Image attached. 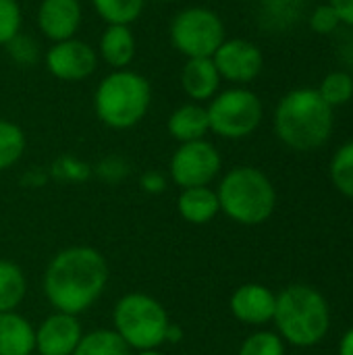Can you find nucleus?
Returning <instances> with one entry per match:
<instances>
[{"instance_id":"obj_29","label":"nucleus","mask_w":353,"mask_h":355,"mask_svg":"<svg viewBox=\"0 0 353 355\" xmlns=\"http://www.w3.org/2000/svg\"><path fill=\"white\" fill-rule=\"evenodd\" d=\"M239 355H285V345L279 335L260 331V333L250 335L241 343Z\"/></svg>"},{"instance_id":"obj_2","label":"nucleus","mask_w":353,"mask_h":355,"mask_svg":"<svg viewBox=\"0 0 353 355\" xmlns=\"http://www.w3.org/2000/svg\"><path fill=\"white\" fill-rule=\"evenodd\" d=\"M273 127L287 148L310 152L329 141L335 127V114L316 87H295L279 100L273 114Z\"/></svg>"},{"instance_id":"obj_11","label":"nucleus","mask_w":353,"mask_h":355,"mask_svg":"<svg viewBox=\"0 0 353 355\" xmlns=\"http://www.w3.org/2000/svg\"><path fill=\"white\" fill-rule=\"evenodd\" d=\"M212 62L223 81L231 85H250L264 69V52L248 37H227L212 54Z\"/></svg>"},{"instance_id":"obj_39","label":"nucleus","mask_w":353,"mask_h":355,"mask_svg":"<svg viewBox=\"0 0 353 355\" xmlns=\"http://www.w3.org/2000/svg\"><path fill=\"white\" fill-rule=\"evenodd\" d=\"M135 355H164V354H160L158 349H146V352H137Z\"/></svg>"},{"instance_id":"obj_20","label":"nucleus","mask_w":353,"mask_h":355,"mask_svg":"<svg viewBox=\"0 0 353 355\" xmlns=\"http://www.w3.org/2000/svg\"><path fill=\"white\" fill-rule=\"evenodd\" d=\"M306 15V0H258V23L270 33L293 29Z\"/></svg>"},{"instance_id":"obj_14","label":"nucleus","mask_w":353,"mask_h":355,"mask_svg":"<svg viewBox=\"0 0 353 355\" xmlns=\"http://www.w3.org/2000/svg\"><path fill=\"white\" fill-rule=\"evenodd\" d=\"M229 308L239 322L250 327H262L275 318L277 295L260 283H246L233 291Z\"/></svg>"},{"instance_id":"obj_19","label":"nucleus","mask_w":353,"mask_h":355,"mask_svg":"<svg viewBox=\"0 0 353 355\" xmlns=\"http://www.w3.org/2000/svg\"><path fill=\"white\" fill-rule=\"evenodd\" d=\"M177 212L189 225H208L221 212L216 189L208 187H189L181 189L177 196Z\"/></svg>"},{"instance_id":"obj_28","label":"nucleus","mask_w":353,"mask_h":355,"mask_svg":"<svg viewBox=\"0 0 353 355\" xmlns=\"http://www.w3.org/2000/svg\"><path fill=\"white\" fill-rule=\"evenodd\" d=\"M331 179L343 196L353 198V141L343 144L335 152L331 160Z\"/></svg>"},{"instance_id":"obj_18","label":"nucleus","mask_w":353,"mask_h":355,"mask_svg":"<svg viewBox=\"0 0 353 355\" xmlns=\"http://www.w3.org/2000/svg\"><path fill=\"white\" fill-rule=\"evenodd\" d=\"M35 354V327L29 318L15 312L0 314V355Z\"/></svg>"},{"instance_id":"obj_25","label":"nucleus","mask_w":353,"mask_h":355,"mask_svg":"<svg viewBox=\"0 0 353 355\" xmlns=\"http://www.w3.org/2000/svg\"><path fill=\"white\" fill-rule=\"evenodd\" d=\"M320 98L331 106H343L353 100V75L350 71H331L320 79V85L316 87Z\"/></svg>"},{"instance_id":"obj_3","label":"nucleus","mask_w":353,"mask_h":355,"mask_svg":"<svg viewBox=\"0 0 353 355\" xmlns=\"http://www.w3.org/2000/svg\"><path fill=\"white\" fill-rule=\"evenodd\" d=\"M152 83L133 69L110 71L96 85L92 106L96 119L112 131L137 127L152 108Z\"/></svg>"},{"instance_id":"obj_23","label":"nucleus","mask_w":353,"mask_h":355,"mask_svg":"<svg viewBox=\"0 0 353 355\" xmlns=\"http://www.w3.org/2000/svg\"><path fill=\"white\" fill-rule=\"evenodd\" d=\"M94 12L106 25H133L146 10L148 0H89Z\"/></svg>"},{"instance_id":"obj_21","label":"nucleus","mask_w":353,"mask_h":355,"mask_svg":"<svg viewBox=\"0 0 353 355\" xmlns=\"http://www.w3.org/2000/svg\"><path fill=\"white\" fill-rule=\"evenodd\" d=\"M27 295L25 270L12 260H0V314L15 312Z\"/></svg>"},{"instance_id":"obj_5","label":"nucleus","mask_w":353,"mask_h":355,"mask_svg":"<svg viewBox=\"0 0 353 355\" xmlns=\"http://www.w3.org/2000/svg\"><path fill=\"white\" fill-rule=\"evenodd\" d=\"M273 320L281 339L295 347H312L329 331V306L316 289L291 285L277 295Z\"/></svg>"},{"instance_id":"obj_10","label":"nucleus","mask_w":353,"mask_h":355,"mask_svg":"<svg viewBox=\"0 0 353 355\" xmlns=\"http://www.w3.org/2000/svg\"><path fill=\"white\" fill-rule=\"evenodd\" d=\"M42 62L54 79L62 83H79L96 73L100 58L89 42L71 37L50 44L44 50Z\"/></svg>"},{"instance_id":"obj_8","label":"nucleus","mask_w":353,"mask_h":355,"mask_svg":"<svg viewBox=\"0 0 353 355\" xmlns=\"http://www.w3.org/2000/svg\"><path fill=\"white\" fill-rule=\"evenodd\" d=\"M210 133L221 139H246L260 127L264 119V104L260 96L248 85H231L221 89L208 104Z\"/></svg>"},{"instance_id":"obj_22","label":"nucleus","mask_w":353,"mask_h":355,"mask_svg":"<svg viewBox=\"0 0 353 355\" xmlns=\"http://www.w3.org/2000/svg\"><path fill=\"white\" fill-rule=\"evenodd\" d=\"M73 355H133V352L114 329H94L83 333Z\"/></svg>"},{"instance_id":"obj_36","label":"nucleus","mask_w":353,"mask_h":355,"mask_svg":"<svg viewBox=\"0 0 353 355\" xmlns=\"http://www.w3.org/2000/svg\"><path fill=\"white\" fill-rule=\"evenodd\" d=\"M183 337H185V331H183L179 324L171 322V324H169V329H166L164 343H169V345H177V343H181V341H183Z\"/></svg>"},{"instance_id":"obj_38","label":"nucleus","mask_w":353,"mask_h":355,"mask_svg":"<svg viewBox=\"0 0 353 355\" xmlns=\"http://www.w3.org/2000/svg\"><path fill=\"white\" fill-rule=\"evenodd\" d=\"M339 355H353V329H350V331L345 333V337L341 339Z\"/></svg>"},{"instance_id":"obj_16","label":"nucleus","mask_w":353,"mask_h":355,"mask_svg":"<svg viewBox=\"0 0 353 355\" xmlns=\"http://www.w3.org/2000/svg\"><path fill=\"white\" fill-rule=\"evenodd\" d=\"M98 58L110 69H131L137 54V40L129 25H106L96 46Z\"/></svg>"},{"instance_id":"obj_24","label":"nucleus","mask_w":353,"mask_h":355,"mask_svg":"<svg viewBox=\"0 0 353 355\" xmlns=\"http://www.w3.org/2000/svg\"><path fill=\"white\" fill-rule=\"evenodd\" d=\"M25 148H27L25 131L17 123L8 119H0V173L19 164V160L25 154Z\"/></svg>"},{"instance_id":"obj_35","label":"nucleus","mask_w":353,"mask_h":355,"mask_svg":"<svg viewBox=\"0 0 353 355\" xmlns=\"http://www.w3.org/2000/svg\"><path fill=\"white\" fill-rule=\"evenodd\" d=\"M48 179H50V173L48 171H44V168H29L23 175L21 183L27 185V187H35L37 189V187H44L48 183Z\"/></svg>"},{"instance_id":"obj_7","label":"nucleus","mask_w":353,"mask_h":355,"mask_svg":"<svg viewBox=\"0 0 353 355\" xmlns=\"http://www.w3.org/2000/svg\"><path fill=\"white\" fill-rule=\"evenodd\" d=\"M171 46L185 58H212L227 40L223 17L204 4L179 8L169 23Z\"/></svg>"},{"instance_id":"obj_9","label":"nucleus","mask_w":353,"mask_h":355,"mask_svg":"<svg viewBox=\"0 0 353 355\" xmlns=\"http://www.w3.org/2000/svg\"><path fill=\"white\" fill-rule=\"evenodd\" d=\"M223 171V156L208 139L179 144L169 162V179L181 187H208Z\"/></svg>"},{"instance_id":"obj_4","label":"nucleus","mask_w":353,"mask_h":355,"mask_svg":"<svg viewBox=\"0 0 353 355\" xmlns=\"http://www.w3.org/2000/svg\"><path fill=\"white\" fill-rule=\"evenodd\" d=\"M218 206L233 223L256 227L266 223L277 208L273 181L256 166H235L218 181Z\"/></svg>"},{"instance_id":"obj_17","label":"nucleus","mask_w":353,"mask_h":355,"mask_svg":"<svg viewBox=\"0 0 353 355\" xmlns=\"http://www.w3.org/2000/svg\"><path fill=\"white\" fill-rule=\"evenodd\" d=\"M166 131L177 144L206 139V135L210 133L206 104H198L189 100L179 104L166 119Z\"/></svg>"},{"instance_id":"obj_1","label":"nucleus","mask_w":353,"mask_h":355,"mask_svg":"<svg viewBox=\"0 0 353 355\" xmlns=\"http://www.w3.org/2000/svg\"><path fill=\"white\" fill-rule=\"evenodd\" d=\"M108 279L110 268L100 250L69 245L50 258L42 275V291L56 312L79 316L104 295Z\"/></svg>"},{"instance_id":"obj_30","label":"nucleus","mask_w":353,"mask_h":355,"mask_svg":"<svg viewBox=\"0 0 353 355\" xmlns=\"http://www.w3.org/2000/svg\"><path fill=\"white\" fill-rule=\"evenodd\" d=\"M129 173L131 166L127 158L119 154H108L92 166V177H98L104 183H123L129 177Z\"/></svg>"},{"instance_id":"obj_26","label":"nucleus","mask_w":353,"mask_h":355,"mask_svg":"<svg viewBox=\"0 0 353 355\" xmlns=\"http://www.w3.org/2000/svg\"><path fill=\"white\" fill-rule=\"evenodd\" d=\"M4 50H6L8 58H10L17 67H21V69H31V67H35V64L44 58V50H42L40 42H37L33 35L23 33V31L17 33V35L4 46Z\"/></svg>"},{"instance_id":"obj_27","label":"nucleus","mask_w":353,"mask_h":355,"mask_svg":"<svg viewBox=\"0 0 353 355\" xmlns=\"http://www.w3.org/2000/svg\"><path fill=\"white\" fill-rule=\"evenodd\" d=\"M48 173L50 179H56L60 183H83L92 177V166L79 156L62 154L50 164Z\"/></svg>"},{"instance_id":"obj_13","label":"nucleus","mask_w":353,"mask_h":355,"mask_svg":"<svg viewBox=\"0 0 353 355\" xmlns=\"http://www.w3.org/2000/svg\"><path fill=\"white\" fill-rule=\"evenodd\" d=\"M83 23L81 0H40L35 8L37 31L50 42L77 37Z\"/></svg>"},{"instance_id":"obj_32","label":"nucleus","mask_w":353,"mask_h":355,"mask_svg":"<svg viewBox=\"0 0 353 355\" xmlns=\"http://www.w3.org/2000/svg\"><path fill=\"white\" fill-rule=\"evenodd\" d=\"M308 25L316 35H331L341 27V19H339L337 10L329 2H325V4H318L310 10Z\"/></svg>"},{"instance_id":"obj_33","label":"nucleus","mask_w":353,"mask_h":355,"mask_svg":"<svg viewBox=\"0 0 353 355\" xmlns=\"http://www.w3.org/2000/svg\"><path fill=\"white\" fill-rule=\"evenodd\" d=\"M139 187L148 196H160L169 187V177L162 171H146L139 177Z\"/></svg>"},{"instance_id":"obj_15","label":"nucleus","mask_w":353,"mask_h":355,"mask_svg":"<svg viewBox=\"0 0 353 355\" xmlns=\"http://www.w3.org/2000/svg\"><path fill=\"white\" fill-rule=\"evenodd\" d=\"M179 83L189 102L208 104L223 85V79L212 62V58H185L181 67Z\"/></svg>"},{"instance_id":"obj_12","label":"nucleus","mask_w":353,"mask_h":355,"mask_svg":"<svg viewBox=\"0 0 353 355\" xmlns=\"http://www.w3.org/2000/svg\"><path fill=\"white\" fill-rule=\"evenodd\" d=\"M83 337V324L79 316L52 312L35 327V354L73 355Z\"/></svg>"},{"instance_id":"obj_37","label":"nucleus","mask_w":353,"mask_h":355,"mask_svg":"<svg viewBox=\"0 0 353 355\" xmlns=\"http://www.w3.org/2000/svg\"><path fill=\"white\" fill-rule=\"evenodd\" d=\"M339 56H341V60H345V62H347V64L353 69V29H352V33L341 42Z\"/></svg>"},{"instance_id":"obj_6","label":"nucleus","mask_w":353,"mask_h":355,"mask_svg":"<svg viewBox=\"0 0 353 355\" xmlns=\"http://www.w3.org/2000/svg\"><path fill=\"white\" fill-rule=\"evenodd\" d=\"M169 324L166 308L156 297L141 291L125 293L112 308V329L131 352L158 349L164 345Z\"/></svg>"},{"instance_id":"obj_34","label":"nucleus","mask_w":353,"mask_h":355,"mask_svg":"<svg viewBox=\"0 0 353 355\" xmlns=\"http://www.w3.org/2000/svg\"><path fill=\"white\" fill-rule=\"evenodd\" d=\"M329 4L337 10L341 25L353 29V0H329Z\"/></svg>"},{"instance_id":"obj_40","label":"nucleus","mask_w":353,"mask_h":355,"mask_svg":"<svg viewBox=\"0 0 353 355\" xmlns=\"http://www.w3.org/2000/svg\"><path fill=\"white\" fill-rule=\"evenodd\" d=\"M158 2H173V0H158Z\"/></svg>"},{"instance_id":"obj_31","label":"nucleus","mask_w":353,"mask_h":355,"mask_svg":"<svg viewBox=\"0 0 353 355\" xmlns=\"http://www.w3.org/2000/svg\"><path fill=\"white\" fill-rule=\"evenodd\" d=\"M23 31V8L19 0H0V46Z\"/></svg>"}]
</instances>
